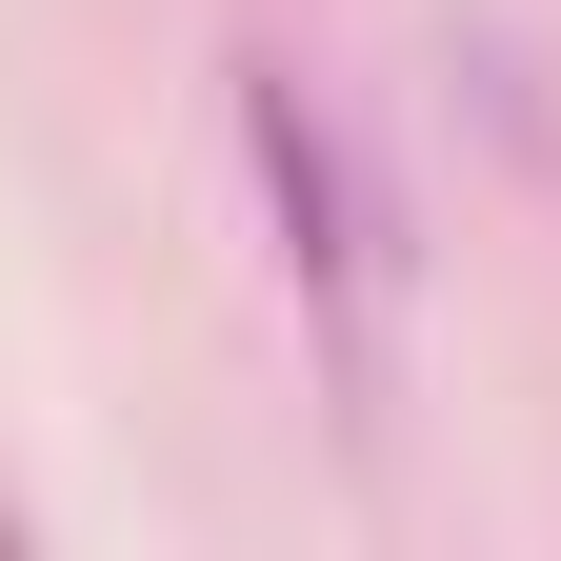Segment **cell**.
Wrapping results in <instances>:
<instances>
[{"label":"cell","mask_w":561,"mask_h":561,"mask_svg":"<svg viewBox=\"0 0 561 561\" xmlns=\"http://www.w3.org/2000/svg\"><path fill=\"white\" fill-rule=\"evenodd\" d=\"M241 140H261V201H280V261H301V301H321V321H362L381 221H362V161H341V121L301 101V60H261V81H241Z\"/></svg>","instance_id":"cell-1"}]
</instances>
